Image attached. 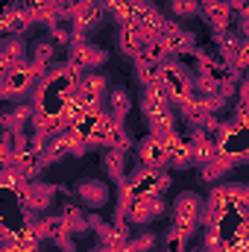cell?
I'll list each match as a JSON object with an SVG mask.
<instances>
[{"instance_id":"1","label":"cell","mask_w":249,"mask_h":252,"mask_svg":"<svg viewBox=\"0 0 249 252\" xmlns=\"http://www.w3.org/2000/svg\"><path fill=\"white\" fill-rule=\"evenodd\" d=\"M141 112L150 124V132H158V135H170L179 129V118H176V106L173 100L167 97V91L158 85H150L144 88V97H141Z\"/></svg>"},{"instance_id":"2","label":"cell","mask_w":249,"mask_h":252,"mask_svg":"<svg viewBox=\"0 0 249 252\" xmlns=\"http://www.w3.org/2000/svg\"><path fill=\"white\" fill-rule=\"evenodd\" d=\"M161 88L167 91V97L179 109L187 100L196 97V73H190L179 59H170V62L161 64Z\"/></svg>"},{"instance_id":"3","label":"cell","mask_w":249,"mask_h":252,"mask_svg":"<svg viewBox=\"0 0 249 252\" xmlns=\"http://www.w3.org/2000/svg\"><path fill=\"white\" fill-rule=\"evenodd\" d=\"M41 79H44V73L27 59L24 64H18V67H12V70L3 73V79H0V97L6 103H12V100H18L24 94H35V88L41 85Z\"/></svg>"},{"instance_id":"4","label":"cell","mask_w":249,"mask_h":252,"mask_svg":"<svg viewBox=\"0 0 249 252\" xmlns=\"http://www.w3.org/2000/svg\"><path fill=\"white\" fill-rule=\"evenodd\" d=\"M202 211H205V202L199 199V193H193V190H185V193H179L176 196V202H173V229L176 232H182L185 238H190L196 229H199V223H202Z\"/></svg>"},{"instance_id":"5","label":"cell","mask_w":249,"mask_h":252,"mask_svg":"<svg viewBox=\"0 0 249 252\" xmlns=\"http://www.w3.org/2000/svg\"><path fill=\"white\" fill-rule=\"evenodd\" d=\"M135 158H138V167H150V170H161V167H167L164 135H158V132H147V135L135 144Z\"/></svg>"},{"instance_id":"6","label":"cell","mask_w":249,"mask_h":252,"mask_svg":"<svg viewBox=\"0 0 249 252\" xmlns=\"http://www.w3.org/2000/svg\"><path fill=\"white\" fill-rule=\"evenodd\" d=\"M118 214H124L129 223H150L164 214V199L161 196H135V199H121Z\"/></svg>"},{"instance_id":"7","label":"cell","mask_w":249,"mask_h":252,"mask_svg":"<svg viewBox=\"0 0 249 252\" xmlns=\"http://www.w3.org/2000/svg\"><path fill=\"white\" fill-rule=\"evenodd\" d=\"M67 64L76 67L79 73H91L94 67L106 64V50L97 47V44L88 41V38H76V41L67 47Z\"/></svg>"},{"instance_id":"8","label":"cell","mask_w":249,"mask_h":252,"mask_svg":"<svg viewBox=\"0 0 249 252\" xmlns=\"http://www.w3.org/2000/svg\"><path fill=\"white\" fill-rule=\"evenodd\" d=\"M164 147H167V167L185 170V167L193 164V144H190L187 132L176 129V132L164 135Z\"/></svg>"},{"instance_id":"9","label":"cell","mask_w":249,"mask_h":252,"mask_svg":"<svg viewBox=\"0 0 249 252\" xmlns=\"http://www.w3.org/2000/svg\"><path fill=\"white\" fill-rule=\"evenodd\" d=\"M153 38H158V35L150 32L147 27H138V24H121V30H118V47H121V53L132 56V59L141 56Z\"/></svg>"},{"instance_id":"10","label":"cell","mask_w":249,"mask_h":252,"mask_svg":"<svg viewBox=\"0 0 249 252\" xmlns=\"http://www.w3.org/2000/svg\"><path fill=\"white\" fill-rule=\"evenodd\" d=\"M35 21H32V15H30V9H27V3L21 0V3H6V9H3V15H0V30H3V35H24L30 27H32Z\"/></svg>"},{"instance_id":"11","label":"cell","mask_w":249,"mask_h":252,"mask_svg":"<svg viewBox=\"0 0 249 252\" xmlns=\"http://www.w3.org/2000/svg\"><path fill=\"white\" fill-rule=\"evenodd\" d=\"M164 44H167V50H170V56L173 59H179V56H185V53H193L196 47H193V35L185 32L173 18H164V24H161V35H158Z\"/></svg>"},{"instance_id":"12","label":"cell","mask_w":249,"mask_h":252,"mask_svg":"<svg viewBox=\"0 0 249 252\" xmlns=\"http://www.w3.org/2000/svg\"><path fill=\"white\" fill-rule=\"evenodd\" d=\"M199 15H202L205 24L214 30V35L232 30V18H235V12H232L229 0H199Z\"/></svg>"},{"instance_id":"13","label":"cell","mask_w":249,"mask_h":252,"mask_svg":"<svg viewBox=\"0 0 249 252\" xmlns=\"http://www.w3.org/2000/svg\"><path fill=\"white\" fill-rule=\"evenodd\" d=\"M73 196L85 208H103L109 202V185L100 182V179H79L76 188H73Z\"/></svg>"},{"instance_id":"14","label":"cell","mask_w":249,"mask_h":252,"mask_svg":"<svg viewBox=\"0 0 249 252\" xmlns=\"http://www.w3.org/2000/svg\"><path fill=\"white\" fill-rule=\"evenodd\" d=\"M59 188H53V185H41V182H27V188H24V193L18 196L21 199V205L27 208V211H32V214H38V211H44L50 202H53V193H56Z\"/></svg>"},{"instance_id":"15","label":"cell","mask_w":249,"mask_h":252,"mask_svg":"<svg viewBox=\"0 0 249 252\" xmlns=\"http://www.w3.org/2000/svg\"><path fill=\"white\" fill-rule=\"evenodd\" d=\"M32 121H35V106L32 103H15L0 118L3 132H24L27 126H32Z\"/></svg>"},{"instance_id":"16","label":"cell","mask_w":249,"mask_h":252,"mask_svg":"<svg viewBox=\"0 0 249 252\" xmlns=\"http://www.w3.org/2000/svg\"><path fill=\"white\" fill-rule=\"evenodd\" d=\"M27 62V44H24V35H6L3 44H0V70H12L18 64Z\"/></svg>"},{"instance_id":"17","label":"cell","mask_w":249,"mask_h":252,"mask_svg":"<svg viewBox=\"0 0 249 252\" xmlns=\"http://www.w3.org/2000/svg\"><path fill=\"white\" fill-rule=\"evenodd\" d=\"M38 235L41 241H70V223L64 220V214H53V217H38Z\"/></svg>"},{"instance_id":"18","label":"cell","mask_w":249,"mask_h":252,"mask_svg":"<svg viewBox=\"0 0 249 252\" xmlns=\"http://www.w3.org/2000/svg\"><path fill=\"white\" fill-rule=\"evenodd\" d=\"M179 118H182V124H185L187 129H202V126H205V121L211 118V112L205 109L202 97L196 94L193 100H187L185 106H179Z\"/></svg>"},{"instance_id":"19","label":"cell","mask_w":249,"mask_h":252,"mask_svg":"<svg viewBox=\"0 0 249 252\" xmlns=\"http://www.w3.org/2000/svg\"><path fill=\"white\" fill-rule=\"evenodd\" d=\"M103 109L112 115V121L124 124L126 115L132 112V97H129V91H126V88H109V97H106V106H103Z\"/></svg>"},{"instance_id":"20","label":"cell","mask_w":249,"mask_h":252,"mask_svg":"<svg viewBox=\"0 0 249 252\" xmlns=\"http://www.w3.org/2000/svg\"><path fill=\"white\" fill-rule=\"evenodd\" d=\"M103 170L109 173V179H115L118 185H124L126 179H129V173H126V150L106 147V153H103Z\"/></svg>"},{"instance_id":"21","label":"cell","mask_w":249,"mask_h":252,"mask_svg":"<svg viewBox=\"0 0 249 252\" xmlns=\"http://www.w3.org/2000/svg\"><path fill=\"white\" fill-rule=\"evenodd\" d=\"M30 62H32L41 73H44V76H47V73L56 67V44H53V41H44V38H41V41H35Z\"/></svg>"},{"instance_id":"22","label":"cell","mask_w":249,"mask_h":252,"mask_svg":"<svg viewBox=\"0 0 249 252\" xmlns=\"http://www.w3.org/2000/svg\"><path fill=\"white\" fill-rule=\"evenodd\" d=\"M135 73H138V82H141L144 88L161 82V64L150 62V59H144V56H135Z\"/></svg>"},{"instance_id":"23","label":"cell","mask_w":249,"mask_h":252,"mask_svg":"<svg viewBox=\"0 0 249 252\" xmlns=\"http://www.w3.org/2000/svg\"><path fill=\"white\" fill-rule=\"evenodd\" d=\"M214 44H217V50L232 62V59L238 56L241 44H244V35H241V32H235V30H226V32H217V35H214Z\"/></svg>"},{"instance_id":"24","label":"cell","mask_w":249,"mask_h":252,"mask_svg":"<svg viewBox=\"0 0 249 252\" xmlns=\"http://www.w3.org/2000/svg\"><path fill=\"white\" fill-rule=\"evenodd\" d=\"M232 167H235V164H232V161H229L226 156H217V158H211L208 164H202V167H199V170H202L199 176H202V182H208V185H211V182L223 179V176H226V173H229Z\"/></svg>"},{"instance_id":"25","label":"cell","mask_w":249,"mask_h":252,"mask_svg":"<svg viewBox=\"0 0 249 252\" xmlns=\"http://www.w3.org/2000/svg\"><path fill=\"white\" fill-rule=\"evenodd\" d=\"M144 59H150V62H158V64H164V62H170L173 56H170V50H167V44L161 41V38H153L147 47H144V53H141Z\"/></svg>"},{"instance_id":"26","label":"cell","mask_w":249,"mask_h":252,"mask_svg":"<svg viewBox=\"0 0 249 252\" xmlns=\"http://www.w3.org/2000/svg\"><path fill=\"white\" fill-rule=\"evenodd\" d=\"M170 15L173 18H193V15H199V0H170Z\"/></svg>"},{"instance_id":"27","label":"cell","mask_w":249,"mask_h":252,"mask_svg":"<svg viewBox=\"0 0 249 252\" xmlns=\"http://www.w3.org/2000/svg\"><path fill=\"white\" fill-rule=\"evenodd\" d=\"M129 247H132V252H156L158 250V238L153 232H141V235H135L129 241Z\"/></svg>"},{"instance_id":"28","label":"cell","mask_w":249,"mask_h":252,"mask_svg":"<svg viewBox=\"0 0 249 252\" xmlns=\"http://www.w3.org/2000/svg\"><path fill=\"white\" fill-rule=\"evenodd\" d=\"M164 252H187V238L182 232H176L173 226H170V232L164 238Z\"/></svg>"},{"instance_id":"29","label":"cell","mask_w":249,"mask_h":252,"mask_svg":"<svg viewBox=\"0 0 249 252\" xmlns=\"http://www.w3.org/2000/svg\"><path fill=\"white\" fill-rule=\"evenodd\" d=\"M35 252H73V244L70 241H38V250Z\"/></svg>"},{"instance_id":"30","label":"cell","mask_w":249,"mask_h":252,"mask_svg":"<svg viewBox=\"0 0 249 252\" xmlns=\"http://www.w3.org/2000/svg\"><path fill=\"white\" fill-rule=\"evenodd\" d=\"M229 6H232V12H235L241 21L249 18V0H229Z\"/></svg>"},{"instance_id":"31","label":"cell","mask_w":249,"mask_h":252,"mask_svg":"<svg viewBox=\"0 0 249 252\" xmlns=\"http://www.w3.org/2000/svg\"><path fill=\"white\" fill-rule=\"evenodd\" d=\"M241 35L249 41V18H247V21H241Z\"/></svg>"},{"instance_id":"32","label":"cell","mask_w":249,"mask_h":252,"mask_svg":"<svg viewBox=\"0 0 249 252\" xmlns=\"http://www.w3.org/2000/svg\"><path fill=\"white\" fill-rule=\"evenodd\" d=\"M187 252H208L205 247H196V250H187Z\"/></svg>"}]
</instances>
